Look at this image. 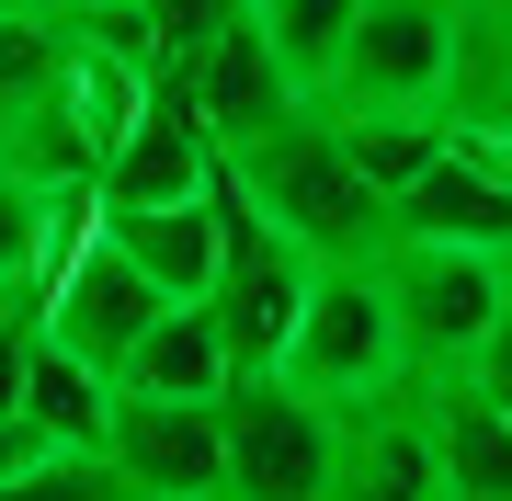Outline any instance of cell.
I'll return each mask as SVG.
<instances>
[{"mask_svg": "<svg viewBox=\"0 0 512 501\" xmlns=\"http://www.w3.org/2000/svg\"><path fill=\"white\" fill-rule=\"evenodd\" d=\"M228 376H239V353H228V331H217V308H205V297H171V308L137 331V353L114 365V388H160V399H228Z\"/></svg>", "mask_w": 512, "mask_h": 501, "instance_id": "cell-13", "label": "cell"}, {"mask_svg": "<svg viewBox=\"0 0 512 501\" xmlns=\"http://www.w3.org/2000/svg\"><path fill=\"white\" fill-rule=\"evenodd\" d=\"M205 205H217V285H205V308H217L239 376H262V365H285V331H296V308H308L319 251L285 240V217L228 171V149H217V171H205Z\"/></svg>", "mask_w": 512, "mask_h": 501, "instance_id": "cell-2", "label": "cell"}, {"mask_svg": "<svg viewBox=\"0 0 512 501\" xmlns=\"http://www.w3.org/2000/svg\"><path fill=\"white\" fill-rule=\"evenodd\" d=\"M308 399L330 410H365L387 388H410V342H399V308H387V274H376V251L365 262H319L308 274V308H296V331H285V365Z\"/></svg>", "mask_w": 512, "mask_h": 501, "instance_id": "cell-3", "label": "cell"}, {"mask_svg": "<svg viewBox=\"0 0 512 501\" xmlns=\"http://www.w3.org/2000/svg\"><path fill=\"white\" fill-rule=\"evenodd\" d=\"M171 69H183V92H194V114H205L217 149H251L274 114L308 103V92H296V69L274 57V35H262V12H228L217 35H205L194 57H171Z\"/></svg>", "mask_w": 512, "mask_h": 501, "instance_id": "cell-9", "label": "cell"}, {"mask_svg": "<svg viewBox=\"0 0 512 501\" xmlns=\"http://www.w3.org/2000/svg\"><path fill=\"white\" fill-rule=\"evenodd\" d=\"M456 57H467V0H365L319 103L330 114H456Z\"/></svg>", "mask_w": 512, "mask_h": 501, "instance_id": "cell-5", "label": "cell"}, {"mask_svg": "<svg viewBox=\"0 0 512 501\" xmlns=\"http://www.w3.org/2000/svg\"><path fill=\"white\" fill-rule=\"evenodd\" d=\"M23 422L57 433V445H92L103 456V410H114V376L92 365V353H69V342H46V319H35V353H23Z\"/></svg>", "mask_w": 512, "mask_h": 501, "instance_id": "cell-14", "label": "cell"}, {"mask_svg": "<svg viewBox=\"0 0 512 501\" xmlns=\"http://www.w3.org/2000/svg\"><path fill=\"white\" fill-rule=\"evenodd\" d=\"M217 433H228V490L239 501H330V490H342V410L308 399L274 365L228 376Z\"/></svg>", "mask_w": 512, "mask_h": 501, "instance_id": "cell-6", "label": "cell"}, {"mask_svg": "<svg viewBox=\"0 0 512 501\" xmlns=\"http://www.w3.org/2000/svg\"><path fill=\"white\" fill-rule=\"evenodd\" d=\"M421 399H433V467H444V490L512 501V410L478 388V376H421Z\"/></svg>", "mask_w": 512, "mask_h": 501, "instance_id": "cell-12", "label": "cell"}, {"mask_svg": "<svg viewBox=\"0 0 512 501\" xmlns=\"http://www.w3.org/2000/svg\"><path fill=\"white\" fill-rule=\"evenodd\" d=\"M103 240L137 262L160 297H205L217 285V205L205 194H160V205H103Z\"/></svg>", "mask_w": 512, "mask_h": 501, "instance_id": "cell-11", "label": "cell"}, {"mask_svg": "<svg viewBox=\"0 0 512 501\" xmlns=\"http://www.w3.org/2000/svg\"><path fill=\"white\" fill-rule=\"evenodd\" d=\"M228 171L274 205L285 240H308L319 262H365V251H387V194L353 171V149H342V126H330L319 92L296 103V114H274L251 149H228Z\"/></svg>", "mask_w": 512, "mask_h": 501, "instance_id": "cell-1", "label": "cell"}, {"mask_svg": "<svg viewBox=\"0 0 512 501\" xmlns=\"http://www.w3.org/2000/svg\"><path fill=\"white\" fill-rule=\"evenodd\" d=\"M228 12H251V0H148V35H160V57H194Z\"/></svg>", "mask_w": 512, "mask_h": 501, "instance_id": "cell-18", "label": "cell"}, {"mask_svg": "<svg viewBox=\"0 0 512 501\" xmlns=\"http://www.w3.org/2000/svg\"><path fill=\"white\" fill-rule=\"evenodd\" d=\"M376 274H387V308H399V342H410L421 376H467L478 342L512 308V251H478V240H410V228H387Z\"/></svg>", "mask_w": 512, "mask_h": 501, "instance_id": "cell-4", "label": "cell"}, {"mask_svg": "<svg viewBox=\"0 0 512 501\" xmlns=\"http://www.w3.org/2000/svg\"><path fill=\"white\" fill-rule=\"evenodd\" d=\"M103 467H114V490H126V501H228L217 399L114 388V410H103Z\"/></svg>", "mask_w": 512, "mask_h": 501, "instance_id": "cell-7", "label": "cell"}, {"mask_svg": "<svg viewBox=\"0 0 512 501\" xmlns=\"http://www.w3.org/2000/svg\"><path fill=\"white\" fill-rule=\"evenodd\" d=\"M0 12H57V0H0Z\"/></svg>", "mask_w": 512, "mask_h": 501, "instance_id": "cell-21", "label": "cell"}, {"mask_svg": "<svg viewBox=\"0 0 512 501\" xmlns=\"http://www.w3.org/2000/svg\"><path fill=\"white\" fill-rule=\"evenodd\" d=\"M160 308H171V297H160V285H148L137 262H126V251L103 240V217L80 228L69 251H57V274H46V297H35L46 342L92 353L103 376H114V365H126V353H137V331H148V319H160Z\"/></svg>", "mask_w": 512, "mask_h": 501, "instance_id": "cell-8", "label": "cell"}, {"mask_svg": "<svg viewBox=\"0 0 512 501\" xmlns=\"http://www.w3.org/2000/svg\"><path fill=\"white\" fill-rule=\"evenodd\" d=\"M57 46H69V12H0V114L57 80Z\"/></svg>", "mask_w": 512, "mask_h": 501, "instance_id": "cell-17", "label": "cell"}, {"mask_svg": "<svg viewBox=\"0 0 512 501\" xmlns=\"http://www.w3.org/2000/svg\"><path fill=\"white\" fill-rule=\"evenodd\" d=\"M205 171H217V137H205V114L183 92V69H148V103H137V126L114 137V160H103V205H160V194H205Z\"/></svg>", "mask_w": 512, "mask_h": 501, "instance_id": "cell-10", "label": "cell"}, {"mask_svg": "<svg viewBox=\"0 0 512 501\" xmlns=\"http://www.w3.org/2000/svg\"><path fill=\"white\" fill-rule=\"evenodd\" d=\"M57 12H114V0H57Z\"/></svg>", "mask_w": 512, "mask_h": 501, "instance_id": "cell-20", "label": "cell"}, {"mask_svg": "<svg viewBox=\"0 0 512 501\" xmlns=\"http://www.w3.org/2000/svg\"><path fill=\"white\" fill-rule=\"evenodd\" d=\"M467 376H478V388H490V399L512 410V308H501V331L478 342V365H467Z\"/></svg>", "mask_w": 512, "mask_h": 501, "instance_id": "cell-19", "label": "cell"}, {"mask_svg": "<svg viewBox=\"0 0 512 501\" xmlns=\"http://www.w3.org/2000/svg\"><path fill=\"white\" fill-rule=\"evenodd\" d=\"M262 12V35H274V57L296 69V92H319L330 80V57H342V35H353V12L365 0H251Z\"/></svg>", "mask_w": 512, "mask_h": 501, "instance_id": "cell-16", "label": "cell"}, {"mask_svg": "<svg viewBox=\"0 0 512 501\" xmlns=\"http://www.w3.org/2000/svg\"><path fill=\"white\" fill-rule=\"evenodd\" d=\"M330 126H342V149H353V171H365L376 194H399V183H421V171L444 160L456 114H330Z\"/></svg>", "mask_w": 512, "mask_h": 501, "instance_id": "cell-15", "label": "cell"}]
</instances>
